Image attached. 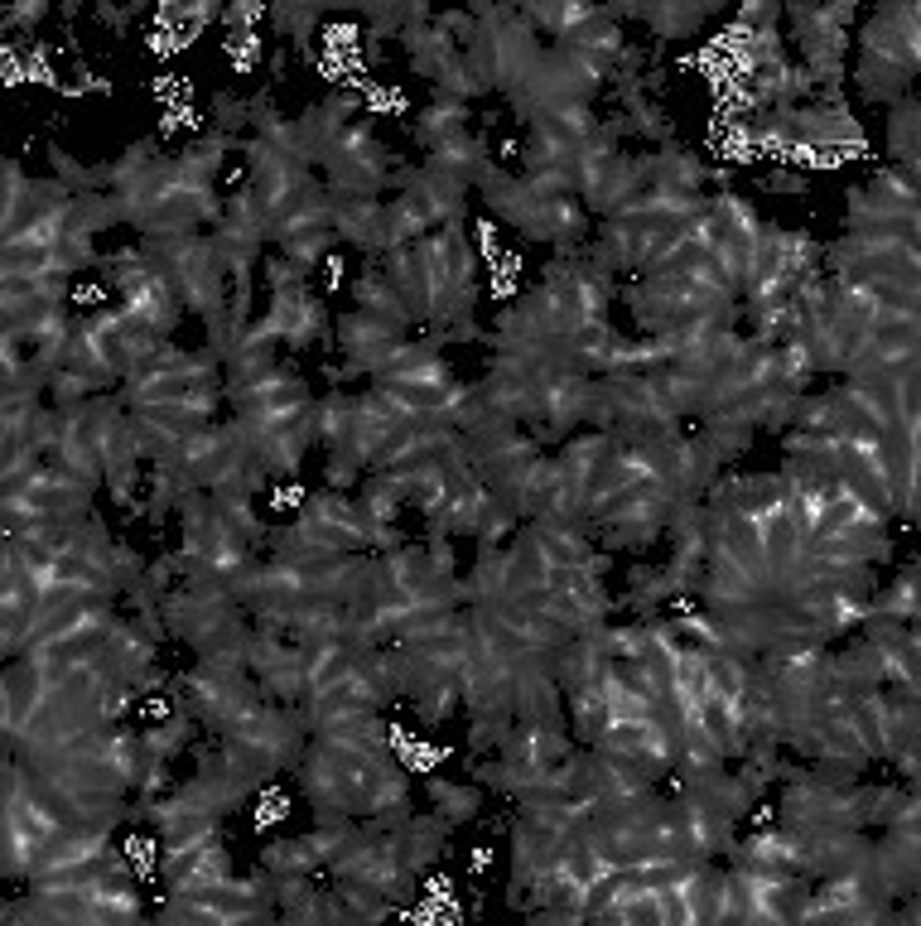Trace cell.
Here are the masks:
<instances>
[{
	"instance_id": "obj_2",
	"label": "cell",
	"mask_w": 921,
	"mask_h": 926,
	"mask_svg": "<svg viewBox=\"0 0 921 926\" xmlns=\"http://www.w3.org/2000/svg\"><path fill=\"white\" fill-rule=\"evenodd\" d=\"M435 806L444 811V820H473L478 811V791L473 787H453V782H435Z\"/></svg>"
},
{
	"instance_id": "obj_1",
	"label": "cell",
	"mask_w": 921,
	"mask_h": 926,
	"mask_svg": "<svg viewBox=\"0 0 921 926\" xmlns=\"http://www.w3.org/2000/svg\"><path fill=\"white\" fill-rule=\"evenodd\" d=\"M188 729H194V724H188L184 714H170V719L154 724L146 739H140V749H146L150 763H164V757H174L188 743Z\"/></svg>"
}]
</instances>
